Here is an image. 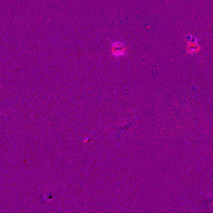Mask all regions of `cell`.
Returning a JSON list of instances; mask_svg holds the SVG:
<instances>
[{
  "label": "cell",
  "mask_w": 213,
  "mask_h": 213,
  "mask_svg": "<svg viewBox=\"0 0 213 213\" xmlns=\"http://www.w3.org/2000/svg\"><path fill=\"white\" fill-rule=\"evenodd\" d=\"M126 48L123 46V44H119V43H117L115 44L112 48V54L117 57H121V56L124 55L125 53Z\"/></svg>",
  "instance_id": "cell-1"
},
{
  "label": "cell",
  "mask_w": 213,
  "mask_h": 213,
  "mask_svg": "<svg viewBox=\"0 0 213 213\" xmlns=\"http://www.w3.org/2000/svg\"><path fill=\"white\" fill-rule=\"evenodd\" d=\"M200 49V46L197 44V42L194 40V41L189 42L187 45V53L190 54H195L199 51Z\"/></svg>",
  "instance_id": "cell-2"
}]
</instances>
